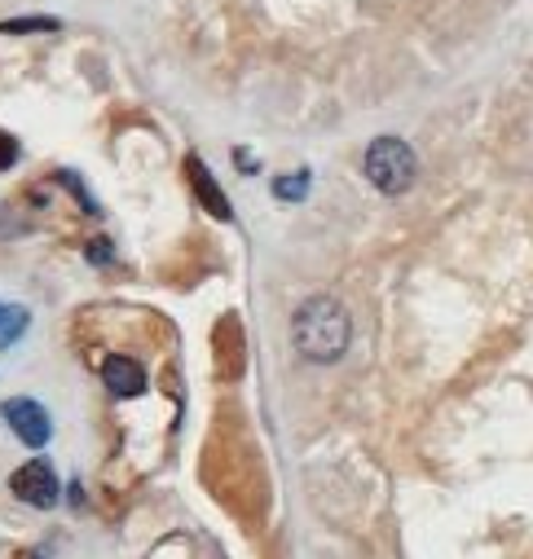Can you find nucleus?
Segmentation results:
<instances>
[{
	"label": "nucleus",
	"instance_id": "obj_11",
	"mask_svg": "<svg viewBox=\"0 0 533 559\" xmlns=\"http://www.w3.org/2000/svg\"><path fill=\"white\" fill-rule=\"evenodd\" d=\"M88 255H93V260H110V247H106V242H93Z\"/></svg>",
	"mask_w": 533,
	"mask_h": 559
},
{
	"label": "nucleus",
	"instance_id": "obj_2",
	"mask_svg": "<svg viewBox=\"0 0 533 559\" xmlns=\"http://www.w3.org/2000/svg\"><path fill=\"white\" fill-rule=\"evenodd\" d=\"M415 177H419V159L402 136H375L366 146V181L379 194H388V199L406 194L415 186Z\"/></svg>",
	"mask_w": 533,
	"mask_h": 559
},
{
	"label": "nucleus",
	"instance_id": "obj_8",
	"mask_svg": "<svg viewBox=\"0 0 533 559\" xmlns=\"http://www.w3.org/2000/svg\"><path fill=\"white\" fill-rule=\"evenodd\" d=\"M305 190H309V173H305V168H300V173H292V177H279V181H274V194H279V199H287V203L305 199Z\"/></svg>",
	"mask_w": 533,
	"mask_h": 559
},
{
	"label": "nucleus",
	"instance_id": "obj_3",
	"mask_svg": "<svg viewBox=\"0 0 533 559\" xmlns=\"http://www.w3.org/2000/svg\"><path fill=\"white\" fill-rule=\"evenodd\" d=\"M0 418H5V424L14 428V437H19L27 450L49 445V437H54L49 409H45L40 401H32V396H14V401H5V405H0Z\"/></svg>",
	"mask_w": 533,
	"mask_h": 559
},
{
	"label": "nucleus",
	"instance_id": "obj_1",
	"mask_svg": "<svg viewBox=\"0 0 533 559\" xmlns=\"http://www.w3.org/2000/svg\"><path fill=\"white\" fill-rule=\"evenodd\" d=\"M348 340H353V322L335 296H309L292 318V344L313 366L340 361L348 353Z\"/></svg>",
	"mask_w": 533,
	"mask_h": 559
},
{
	"label": "nucleus",
	"instance_id": "obj_6",
	"mask_svg": "<svg viewBox=\"0 0 533 559\" xmlns=\"http://www.w3.org/2000/svg\"><path fill=\"white\" fill-rule=\"evenodd\" d=\"M186 173H190V186H194V194H199V203L216 216V221H229V203H225V194H221V186L208 177V168L199 164V159H190L186 164Z\"/></svg>",
	"mask_w": 533,
	"mask_h": 559
},
{
	"label": "nucleus",
	"instance_id": "obj_9",
	"mask_svg": "<svg viewBox=\"0 0 533 559\" xmlns=\"http://www.w3.org/2000/svg\"><path fill=\"white\" fill-rule=\"evenodd\" d=\"M0 32L10 36H27V32H58L54 19H14V23H0Z\"/></svg>",
	"mask_w": 533,
	"mask_h": 559
},
{
	"label": "nucleus",
	"instance_id": "obj_4",
	"mask_svg": "<svg viewBox=\"0 0 533 559\" xmlns=\"http://www.w3.org/2000/svg\"><path fill=\"white\" fill-rule=\"evenodd\" d=\"M10 489H14V498H19V502L49 511V507L58 502V472H54L45 459H32V463H23V467L14 472Z\"/></svg>",
	"mask_w": 533,
	"mask_h": 559
},
{
	"label": "nucleus",
	"instance_id": "obj_5",
	"mask_svg": "<svg viewBox=\"0 0 533 559\" xmlns=\"http://www.w3.org/2000/svg\"><path fill=\"white\" fill-rule=\"evenodd\" d=\"M102 383L110 388V396L128 401V396H142V392H146V370L132 361V357H106V366H102Z\"/></svg>",
	"mask_w": 533,
	"mask_h": 559
},
{
	"label": "nucleus",
	"instance_id": "obj_10",
	"mask_svg": "<svg viewBox=\"0 0 533 559\" xmlns=\"http://www.w3.org/2000/svg\"><path fill=\"white\" fill-rule=\"evenodd\" d=\"M14 159H19V142H14V136L0 132V173H5Z\"/></svg>",
	"mask_w": 533,
	"mask_h": 559
},
{
	"label": "nucleus",
	"instance_id": "obj_7",
	"mask_svg": "<svg viewBox=\"0 0 533 559\" xmlns=\"http://www.w3.org/2000/svg\"><path fill=\"white\" fill-rule=\"evenodd\" d=\"M32 326V313L19 305H0V348H10L23 340V331Z\"/></svg>",
	"mask_w": 533,
	"mask_h": 559
}]
</instances>
